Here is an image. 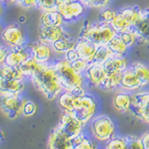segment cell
Here are the masks:
<instances>
[{
  "label": "cell",
  "mask_w": 149,
  "mask_h": 149,
  "mask_svg": "<svg viewBox=\"0 0 149 149\" xmlns=\"http://www.w3.org/2000/svg\"><path fill=\"white\" fill-rule=\"evenodd\" d=\"M70 92L73 93V94L77 97H81L86 94V91H85V88H83V86H78L77 88H74V90Z\"/></svg>",
  "instance_id": "obj_45"
},
{
  "label": "cell",
  "mask_w": 149,
  "mask_h": 149,
  "mask_svg": "<svg viewBox=\"0 0 149 149\" xmlns=\"http://www.w3.org/2000/svg\"><path fill=\"white\" fill-rule=\"evenodd\" d=\"M27 20V18L25 15H21L20 17H19V22H22V23H24Z\"/></svg>",
  "instance_id": "obj_48"
},
{
  "label": "cell",
  "mask_w": 149,
  "mask_h": 149,
  "mask_svg": "<svg viewBox=\"0 0 149 149\" xmlns=\"http://www.w3.org/2000/svg\"><path fill=\"white\" fill-rule=\"evenodd\" d=\"M49 149H74L71 138L60 128V126L56 127L51 130L48 142Z\"/></svg>",
  "instance_id": "obj_12"
},
{
  "label": "cell",
  "mask_w": 149,
  "mask_h": 149,
  "mask_svg": "<svg viewBox=\"0 0 149 149\" xmlns=\"http://www.w3.org/2000/svg\"><path fill=\"white\" fill-rule=\"evenodd\" d=\"M132 30L137 36V42L142 44L149 43V8L143 9L142 17Z\"/></svg>",
  "instance_id": "obj_14"
},
{
  "label": "cell",
  "mask_w": 149,
  "mask_h": 149,
  "mask_svg": "<svg viewBox=\"0 0 149 149\" xmlns=\"http://www.w3.org/2000/svg\"><path fill=\"white\" fill-rule=\"evenodd\" d=\"M61 0H37V8L42 11L56 10Z\"/></svg>",
  "instance_id": "obj_34"
},
{
  "label": "cell",
  "mask_w": 149,
  "mask_h": 149,
  "mask_svg": "<svg viewBox=\"0 0 149 149\" xmlns=\"http://www.w3.org/2000/svg\"><path fill=\"white\" fill-rule=\"evenodd\" d=\"M74 49H76L79 58L85 60L88 63H91L96 52L97 47L88 40L78 39Z\"/></svg>",
  "instance_id": "obj_20"
},
{
  "label": "cell",
  "mask_w": 149,
  "mask_h": 149,
  "mask_svg": "<svg viewBox=\"0 0 149 149\" xmlns=\"http://www.w3.org/2000/svg\"><path fill=\"white\" fill-rule=\"evenodd\" d=\"M53 50L51 45L38 40L33 43L32 57L39 63H49V61L52 57Z\"/></svg>",
  "instance_id": "obj_15"
},
{
  "label": "cell",
  "mask_w": 149,
  "mask_h": 149,
  "mask_svg": "<svg viewBox=\"0 0 149 149\" xmlns=\"http://www.w3.org/2000/svg\"><path fill=\"white\" fill-rule=\"evenodd\" d=\"M58 125L71 139L83 132L85 126L77 118L76 115L70 112H63Z\"/></svg>",
  "instance_id": "obj_10"
},
{
  "label": "cell",
  "mask_w": 149,
  "mask_h": 149,
  "mask_svg": "<svg viewBox=\"0 0 149 149\" xmlns=\"http://www.w3.org/2000/svg\"><path fill=\"white\" fill-rule=\"evenodd\" d=\"M107 46H108V48L112 51V53L116 56H125L126 52L129 50L128 46L124 43V41L119 36L118 34H116L110 40Z\"/></svg>",
  "instance_id": "obj_29"
},
{
  "label": "cell",
  "mask_w": 149,
  "mask_h": 149,
  "mask_svg": "<svg viewBox=\"0 0 149 149\" xmlns=\"http://www.w3.org/2000/svg\"><path fill=\"white\" fill-rule=\"evenodd\" d=\"M16 5L23 8H37V0H17Z\"/></svg>",
  "instance_id": "obj_42"
},
{
  "label": "cell",
  "mask_w": 149,
  "mask_h": 149,
  "mask_svg": "<svg viewBox=\"0 0 149 149\" xmlns=\"http://www.w3.org/2000/svg\"><path fill=\"white\" fill-rule=\"evenodd\" d=\"M141 139H142L144 149H149V132L144 133L141 137Z\"/></svg>",
  "instance_id": "obj_46"
},
{
  "label": "cell",
  "mask_w": 149,
  "mask_h": 149,
  "mask_svg": "<svg viewBox=\"0 0 149 149\" xmlns=\"http://www.w3.org/2000/svg\"><path fill=\"white\" fill-rule=\"evenodd\" d=\"M130 67L132 68L134 73L136 74L139 80L141 81L142 86L144 87L149 84V66L141 62H134L132 63Z\"/></svg>",
  "instance_id": "obj_28"
},
{
  "label": "cell",
  "mask_w": 149,
  "mask_h": 149,
  "mask_svg": "<svg viewBox=\"0 0 149 149\" xmlns=\"http://www.w3.org/2000/svg\"><path fill=\"white\" fill-rule=\"evenodd\" d=\"M76 40H74L71 36H70L68 33H66L63 37H61L59 40L54 42L53 44H51V48H52L53 52L56 54L62 55L65 54L68 52L69 50H72L76 48L77 45Z\"/></svg>",
  "instance_id": "obj_22"
},
{
  "label": "cell",
  "mask_w": 149,
  "mask_h": 149,
  "mask_svg": "<svg viewBox=\"0 0 149 149\" xmlns=\"http://www.w3.org/2000/svg\"><path fill=\"white\" fill-rule=\"evenodd\" d=\"M32 48L33 43L30 42H25L23 45L16 48H10L4 63L10 66L19 67L25 60L32 56Z\"/></svg>",
  "instance_id": "obj_11"
},
{
  "label": "cell",
  "mask_w": 149,
  "mask_h": 149,
  "mask_svg": "<svg viewBox=\"0 0 149 149\" xmlns=\"http://www.w3.org/2000/svg\"><path fill=\"white\" fill-rule=\"evenodd\" d=\"M116 13V10H114V9L109 8H104L101 11L100 15H99V19H100L99 21L102 22L109 23L110 24V22L114 19Z\"/></svg>",
  "instance_id": "obj_38"
},
{
  "label": "cell",
  "mask_w": 149,
  "mask_h": 149,
  "mask_svg": "<svg viewBox=\"0 0 149 149\" xmlns=\"http://www.w3.org/2000/svg\"><path fill=\"white\" fill-rule=\"evenodd\" d=\"M119 36L122 38V40L124 41V43L128 46V48H132V47L137 42V36L135 35L134 31L132 30H129V31H126L123 33H120L118 34Z\"/></svg>",
  "instance_id": "obj_36"
},
{
  "label": "cell",
  "mask_w": 149,
  "mask_h": 149,
  "mask_svg": "<svg viewBox=\"0 0 149 149\" xmlns=\"http://www.w3.org/2000/svg\"><path fill=\"white\" fill-rule=\"evenodd\" d=\"M96 110L97 101L92 95L86 93L84 96L76 98V104H74V110L73 114L76 115L77 118L84 125H86L88 121L93 118Z\"/></svg>",
  "instance_id": "obj_5"
},
{
  "label": "cell",
  "mask_w": 149,
  "mask_h": 149,
  "mask_svg": "<svg viewBox=\"0 0 149 149\" xmlns=\"http://www.w3.org/2000/svg\"><path fill=\"white\" fill-rule=\"evenodd\" d=\"M104 149H126L124 137H114L106 143Z\"/></svg>",
  "instance_id": "obj_37"
},
{
  "label": "cell",
  "mask_w": 149,
  "mask_h": 149,
  "mask_svg": "<svg viewBox=\"0 0 149 149\" xmlns=\"http://www.w3.org/2000/svg\"><path fill=\"white\" fill-rule=\"evenodd\" d=\"M0 36L3 43L9 49L22 46L26 42L22 28L16 23H11L5 26L2 29Z\"/></svg>",
  "instance_id": "obj_9"
},
{
  "label": "cell",
  "mask_w": 149,
  "mask_h": 149,
  "mask_svg": "<svg viewBox=\"0 0 149 149\" xmlns=\"http://www.w3.org/2000/svg\"><path fill=\"white\" fill-rule=\"evenodd\" d=\"M78 55L77 53L76 49H72V50H69L68 52H66L64 54V60H66L68 63H72L74 61H76L77 59H78Z\"/></svg>",
  "instance_id": "obj_43"
},
{
  "label": "cell",
  "mask_w": 149,
  "mask_h": 149,
  "mask_svg": "<svg viewBox=\"0 0 149 149\" xmlns=\"http://www.w3.org/2000/svg\"><path fill=\"white\" fill-rule=\"evenodd\" d=\"M122 73H115V74H106V76L102 81L100 88L104 91H113L115 88L120 86Z\"/></svg>",
  "instance_id": "obj_30"
},
{
  "label": "cell",
  "mask_w": 149,
  "mask_h": 149,
  "mask_svg": "<svg viewBox=\"0 0 149 149\" xmlns=\"http://www.w3.org/2000/svg\"><path fill=\"white\" fill-rule=\"evenodd\" d=\"M76 149H98V146L91 139L86 136L85 139L82 141V143Z\"/></svg>",
  "instance_id": "obj_41"
},
{
  "label": "cell",
  "mask_w": 149,
  "mask_h": 149,
  "mask_svg": "<svg viewBox=\"0 0 149 149\" xmlns=\"http://www.w3.org/2000/svg\"><path fill=\"white\" fill-rule=\"evenodd\" d=\"M86 8L81 0H61L57 10L64 22H74L84 16Z\"/></svg>",
  "instance_id": "obj_6"
},
{
  "label": "cell",
  "mask_w": 149,
  "mask_h": 149,
  "mask_svg": "<svg viewBox=\"0 0 149 149\" xmlns=\"http://www.w3.org/2000/svg\"><path fill=\"white\" fill-rule=\"evenodd\" d=\"M3 12H4V3L0 0V18L2 17Z\"/></svg>",
  "instance_id": "obj_49"
},
{
  "label": "cell",
  "mask_w": 149,
  "mask_h": 149,
  "mask_svg": "<svg viewBox=\"0 0 149 149\" xmlns=\"http://www.w3.org/2000/svg\"><path fill=\"white\" fill-rule=\"evenodd\" d=\"M39 65L40 63L38 62H36V61L31 56V57H29L27 60H25L19 67H20L21 71L24 74V77L26 78H30L37 70V68L39 67Z\"/></svg>",
  "instance_id": "obj_31"
},
{
  "label": "cell",
  "mask_w": 149,
  "mask_h": 149,
  "mask_svg": "<svg viewBox=\"0 0 149 149\" xmlns=\"http://www.w3.org/2000/svg\"><path fill=\"white\" fill-rule=\"evenodd\" d=\"M53 66L58 74L63 91H72L74 88L83 86L85 82L84 74L74 71L66 60H58L53 63Z\"/></svg>",
  "instance_id": "obj_3"
},
{
  "label": "cell",
  "mask_w": 149,
  "mask_h": 149,
  "mask_svg": "<svg viewBox=\"0 0 149 149\" xmlns=\"http://www.w3.org/2000/svg\"><path fill=\"white\" fill-rule=\"evenodd\" d=\"M132 94L129 91H119L116 93L113 98V106L119 113H127L130 112V105H132Z\"/></svg>",
  "instance_id": "obj_21"
},
{
  "label": "cell",
  "mask_w": 149,
  "mask_h": 149,
  "mask_svg": "<svg viewBox=\"0 0 149 149\" xmlns=\"http://www.w3.org/2000/svg\"><path fill=\"white\" fill-rule=\"evenodd\" d=\"M2 29H3V28H2V25H1V23H0V34H1Z\"/></svg>",
  "instance_id": "obj_51"
},
{
  "label": "cell",
  "mask_w": 149,
  "mask_h": 149,
  "mask_svg": "<svg viewBox=\"0 0 149 149\" xmlns=\"http://www.w3.org/2000/svg\"><path fill=\"white\" fill-rule=\"evenodd\" d=\"M63 20L58 10L42 11L40 15V26H61Z\"/></svg>",
  "instance_id": "obj_23"
},
{
  "label": "cell",
  "mask_w": 149,
  "mask_h": 149,
  "mask_svg": "<svg viewBox=\"0 0 149 149\" xmlns=\"http://www.w3.org/2000/svg\"><path fill=\"white\" fill-rule=\"evenodd\" d=\"M119 87L126 91H133L139 90L140 88H143L141 81L139 80L136 74L134 73L130 66H129L122 73V77H121Z\"/></svg>",
  "instance_id": "obj_18"
},
{
  "label": "cell",
  "mask_w": 149,
  "mask_h": 149,
  "mask_svg": "<svg viewBox=\"0 0 149 149\" xmlns=\"http://www.w3.org/2000/svg\"><path fill=\"white\" fill-rule=\"evenodd\" d=\"M4 136H5V133L2 132V130H0V141H1V140L4 138Z\"/></svg>",
  "instance_id": "obj_50"
},
{
  "label": "cell",
  "mask_w": 149,
  "mask_h": 149,
  "mask_svg": "<svg viewBox=\"0 0 149 149\" xmlns=\"http://www.w3.org/2000/svg\"><path fill=\"white\" fill-rule=\"evenodd\" d=\"M110 25L115 30L116 34H120V33H123V32L132 29V27L130 26V22L127 21V19L121 14V12L119 10L116 11L114 19L110 22Z\"/></svg>",
  "instance_id": "obj_27"
},
{
  "label": "cell",
  "mask_w": 149,
  "mask_h": 149,
  "mask_svg": "<svg viewBox=\"0 0 149 149\" xmlns=\"http://www.w3.org/2000/svg\"><path fill=\"white\" fill-rule=\"evenodd\" d=\"M24 80L6 79L0 77V95L2 94H22L25 90Z\"/></svg>",
  "instance_id": "obj_17"
},
{
  "label": "cell",
  "mask_w": 149,
  "mask_h": 149,
  "mask_svg": "<svg viewBox=\"0 0 149 149\" xmlns=\"http://www.w3.org/2000/svg\"><path fill=\"white\" fill-rule=\"evenodd\" d=\"M0 77L6 79H16V80H25L26 79L20 67L10 66L6 63L0 64Z\"/></svg>",
  "instance_id": "obj_24"
},
{
  "label": "cell",
  "mask_w": 149,
  "mask_h": 149,
  "mask_svg": "<svg viewBox=\"0 0 149 149\" xmlns=\"http://www.w3.org/2000/svg\"><path fill=\"white\" fill-rule=\"evenodd\" d=\"M116 35L109 23L97 22L87 23L79 32L78 39H85L94 44L96 47L107 45Z\"/></svg>",
  "instance_id": "obj_2"
},
{
  "label": "cell",
  "mask_w": 149,
  "mask_h": 149,
  "mask_svg": "<svg viewBox=\"0 0 149 149\" xmlns=\"http://www.w3.org/2000/svg\"><path fill=\"white\" fill-rule=\"evenodd\" d=\"M124 139L126 143V149H144L141 138L130 135V136L124 137Z\"/></svg>",
  "instance_id": "obj_33"
},
{
  "label": "cell",
  "mask_w": 149,
  "mask_h": 149,
  "mask_svg": "<svg viewBox=\"0 0 149 149\" xmlns=\"http://www.w3.org/2000/svg\"><path fill=\"white\" fill-rule=\"evenodd\" d=\"M88 63H90L83 59H80V58H78L76 61H74V62L70 63V64H71V66L74 68V71H77V73H80V74H84L85 70L88 67Z\"/></svg>",
  "instance_id": "obj_40"
},
{
  "label": "cell",
  "mask_w": 149,
  "mask_h": 149,
  "mask_svg": "<svg viewBox=\"0 0 149 149\" xmlns=\"http://www.w3.org/2000/svg\"><path fill=\"white\" fill-rule=\"evenodd\" d=\"M83 74L84 77H85V80L88 82V85L100 88L102 83L106 76V73L104 68V64L90 63Z\"/></svg>",
  "instance_id": "obj_13"
},
{
  "label": "cell",
  "mask_w": 149,
  "mask_h": 149,
  "mask_svg": "<svg viewBox=\"0 0 149 149\" xmlns=\"http://www.w3.org/2000/svg\"><path fill=\"white\" fill-rule=\"evenodd\" d=\"M1 1L4 3V5H10V4H16L17 0H1Z\"/></svg>",
  "instance_id": "obj_47"
},
{
  "label": "cell",
  "mask_w": 149,
  "mask_h": 149,
  "mask_svg": "<svg viewBox=\"0 0 149 149\" xmlns=\"http://www.w3.org/2000/svg\"><path fill=\"white\" fill-rule=\"evenodd\" d=\"M9 48L5 44H0V64L5 63V60L8 53Z\"/></svg>",
  "instance_id": "obj_44"
},
{
  "label": "cell",
  "mask_w": 149,
  "mask_h": 149,
  "mask_svg": "<svg viewBox=\"0 0 149 149\" xmlns=\"http://www.w3.org/2000/svg\"><path fill=\"white\" fill-rule=\"evenodd\" d=\"M130 112L136 118L149 125V91L132 94Z\"/></svg>",
  "instance_id": "obj_8"
},
{
  "label": "cell",
  "mask_w": 149,
  "mask_h": 149,
  "mask_svg": "<svg viewBox=\"0 0 149 149\" xmlns=\"http://www.w3.org/2000/svg\"><path fill=\"white\" fill-rule=\"evenodd\" d=\"M37 112V105L35 102H33L31 100H26L24 101L22 107V116L25 118H30L36 115Z\"/></svg>",
  "instance_id": "obj_35"
},
{
  "label": "cell",
  "mask_w": 149,
  "mask_h": 149,
  "mask_svg": "<svg viewBox=\"0 0 149 149\" xmlns=\"http://www.w3.org/2000/svg\"><path fill=\"white\" fill-rule=\"evenodd\" d=\"M66 31L64 30L63 25L61 26H40L38 30L39 40L46 42L49 45L53 44L54 42L59 40L63 37Z\"/></svg>",
  "instance_id": "obj_16"
},
{
  "label": "cell",
  "mask_w": 149,
  "mask_h": 149,
  "mask_svg": "<svg viewBox=\"0 0 149 149\" xmlns=\"http://www.w3.org/2000/svg\"><path fill=\"white\" fill-rule=\"evenodd\" d=\"M121 14L127 19V21L130 22V26L132 28L135 26V24L139 22V20L142 17L143 9H141L137 6H132V7H127L119 9Z\"/></svg>",
  "instance_id": "obj_26"
},
{
  "label": "cell",
  "mask_w": 149,
  "mask_h": 149,
  "mask_svg": "<svg viewBox=\"0 0 149 149\" xmlns=\"http://www.w3.org/2000/svg\"><path fill=\"white\" fill-rule=\"evenodd\" d=\"M86 7L93 8H104L111 0H81Z\"/></svg>",
  "instance_id": "obj_39"
},
{
  "label": "cell",
  "mask_w": 149,
  "mask_h": 149,
  "mask_svg": "<svg viewBox=\"0 0 149 149\" xmlns=\"http://www.w3.org/2000/svg\"><path fill=\"white\" fill-rule=\"evenodd\" d=\"M25 99L22 94L0 95V109L9 119H16L22 115V107Z\"/></svg>",
  "instance_id": "obj_7"
},
{
  "label": "cell",
  "mask_w": 149,
  "mask_h": 149,
  "mask_svg": "<svg viewBox=\"0 0 149 149\" xmlns=\"http://www.w3.org/2000/svg\"><path fill=\"white\" fill-rule=\"evenodd\" d=\"M34 87L48 100H54L63 91L53 63H40L34 74L30 77Z\"/></svg>",
  "instance_id": "obj_1"
},
{
  "label": "cell",
  "mask_w": 149,
  "mask_h": 149,
  "mask_svg": "<svg viewBox=\"0 0 149 149\" xmlns=\"http://www.w3.org/2000/svg\"><path fill=\"white\" fill-rule=\"evenodd\" d=\"M91 132L97 141L108 142L115 137L116 126L108 116H98L91 120Z\"/></svg>",
  "instance_id": "obj_4"
},
{
  "label": "cell",
  "mask_w": 149,
  "mask_h": 149,
  "mask_svg": "<svg viewBox=\"0 0 149 149\" xmlns=\"http://www.w3.org/2000/svg\"><path fill=\"white\" fill-rule=\"evenodd\" d=\"M128 67L129 62L125 56L113 55L104 63V68L106 74L123 73Z\"/></svg>",
  "instance_id": "obj_19"
},
{
  "label": "cell",
  "mask_w": 149,
  "mask_h": 149,
  "mask_svg": "<svg viewBox=\"0 0 149 149\" xmlns=\"http://www.w3.org/2000/svg\"><path fill=\"white\" fill-rule=\"evenodd\" d=\"M114 54L112 53V51L108 48L107 45H102L97 47L96 52L94 54V57L91 63H101L104 64L107 60L110 57H112Z\"/></svg>",
  "instance_id": "obj_32"
},
{
  "label": "cell",
  "mask_w": 149,
  "mask_h": 149,
  "mask_svg": "<svg viewBox=\"0 0 149 149\" xmlns=\"http://www.w3.org/2000/svg\"><path fill=\"white\" fill-rule=\"evenodd\" d=\"M76 96L70 91H63L59 95L58 104L63 112H70L73 113L76 104Z\"/></svg>",
  "instance_id": "obj_25"
}]
</instances>
